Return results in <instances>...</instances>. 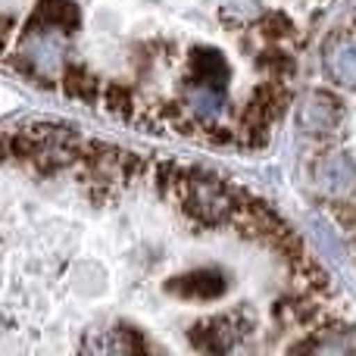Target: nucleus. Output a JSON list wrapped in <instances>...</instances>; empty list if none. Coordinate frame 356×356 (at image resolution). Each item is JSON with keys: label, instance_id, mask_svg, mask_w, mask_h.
<instances>
[{"label": "nucleus", "instance_id": "obj_11", "mask_svg": "<svg viewBox=\"0 0 356 356\" xmlns=\"http://www.w3.org/2000/svg\"><path fill=\"white\" fill-rule=\"evenodd\" d=\"M38 25L69 31L79 25V10L69 0H41V6H38Z\"/></svg>", "mask_w": 356, "mask_h": 356}, {"label": "nucleus", "instance_id": "obj_1", "mask_svg": "<svg viewBox=\"0 0 356 356\" xmlns=\"http://www.w3.org/2000/svg\"><path fill=\"white\" fill-rule=\"evenodd\" d=\"M184 209L194 213L200 222H219L228 216V191L219 184V178H209L200 172H188L178 184Z\"/></svg>", "mask_w": 356, "mask_h": 356}, {"label": "nucleus", "instance_id": "obj_12", "mask_svg": "<svg viewBox=\"0 0 356 356\" xmlns=\"http://www.w3.org/2000/svg\"><path fill=\"white\" fill-rule=\"evenodd\" d=\"M353 344V338L350 334H344V332H322L316 341H309V344H303V350H319V353H344V350H350Z\"/></svg>", "mask_w": 356, "mask_h": 356}, {"label": "nucleus", "instance_id": "obj_2", "mask_svg": "<svg viewBox=\"0 0 356 356\" xmlns=\"http://www.w3.org/2000/svg\"><path fill=\"white\" fill-rule=\"evenodd\" d=\"M184 106L194 113L200 122H219L225 116V88L209 85V81H188L184 85Z\"/></svg>", "mask_w": 356, "mask_h": 356}, {"label": "nucleus", "instance_id": "obj_5", "mask_svg": "<svg viewBox=\"0 0 356 356\" xmlns=\"http://www.w3.org/2000/svg\"><path fill=\"white\" fill-rule=\"evenodd\" d=\"M319 184L325 188V194L332 197H347L356 191V169L344 154H334L322 163L319 169Z\"/></svg>", "mask_w": 356, "mask_h": 356}, {"label": "nucleus", "instance_id": "obj_3", "mask_svg": "<svg viewBox=\"0 0 356 356\" xmlns=\"http://www.w3.org/2000/svg\"><path fill=\"white\" fill-rule=\"evenodd\" d=\"M338 119H341L338 104L328 94H319V91L307 94L300 104V113H297V122H300V129L307 135H328V131H334Z\"/></svg>", "mask_w": 356, "mask_h": 356}, {"label": "nucleus", "instance_id": "obj_13", "mask_svg": "<svg viewBox=\"0 0 356 356\" xmlns=\"http://www.w3.org/2000/svg\"><path fill=\"white\" fill-rule=\"evenodd\" d=\"M353 6H356V0H353Z\"/></svg>", "mask_w": 356, "mask_h": 356}, {"label": "nucleus", "instance_id": "obj_7", "mask_svg": "<svg viewBox=\"0 0 356 356\" xmlns=\"http://www.w3.org/2000/svg\"><path fill=\"white\" fill-rule=\"evenodd\" d=\"M325 63H328V72H332V79L338 81V85L356 88V41L344 38V41L332 44Z\"/></svg>", "mask_w": 356, "mask_h": 356}, {"label": "nucleus", "instance_id": "obj_8", "mask_svg": "<svg viewBox=\"0 0 356 356\" xmlns=\"http://www.w3.org/2000/svg\"><path fill=\"white\" fill-rule=\"evenodd\" d=\"M232 341H234L232 319H209L194 328V347H200V350L222 353L232 347Z\"/></svg>", "mask_w": 356, "mask_h": 356}, {"label": "nucleus", "instance_id": "obj_6", "mask_svg": "<svg viewBox=\"0 0 356 356\" xmlns=\"http://www.w3.org/2000/svg\"><path fill=\"white\" fill-rule=\"evenodd\" d=\"M169 291H175V294H181V297L213 300V297H219L222 291H225V275H219V272H213V269L194 272V275H184V278H178V282H172Z\"/></svg>", "mask_w": 356, "mask_h": 356}, {"label": "nucleus", "instance_id": "obj_10", "mask_svg": "<svg viewBox=\"0 0 356 356\" xmlns=\"http://www.w3.org/2000/svg\"><path fill=\"white\" fill-rule=\"evenodd\" d=\"M191 66H194V72H197V79H200V81H209V85L225 88L228 66H225V60H222L219 50H209V47L194 50V56H191Z\"/></svg>", "mask_w": 356, "mask_h": 356}, {"label": "nucleus", "instance_id": "obj_9", "mask_svg": "<svg viewBox=\"0 0 356 356\" xmlns=\"http://www.w3.org/2000/svg\"><path fill=\"white\" fill-rule=\"evenodd\" d=\"M85 350L91 353H129V350H141V341L135 338V332L129 328H116V332H97L94 338L85 341Z\"/></svg>", "mask_w": 356, "mask_h": 356}, {"label": "nucleus", "instance_id": "obj_4", "mask_svg": "<svg viewBox=\"0 0 356 356\" xmlns=\"http://www.w3.org/2000/svg\"><path fill=\"white\" fill-rule=\"evenodd\" d=\"M60 35H66V31H60V29H47V25H35V29L29 31L25 56H29L31 66L41 69L44 75H50L56 66H60V56H63Z\"/></svg>", "mask_w": 356, "mask_h": 356}]
</instances>
